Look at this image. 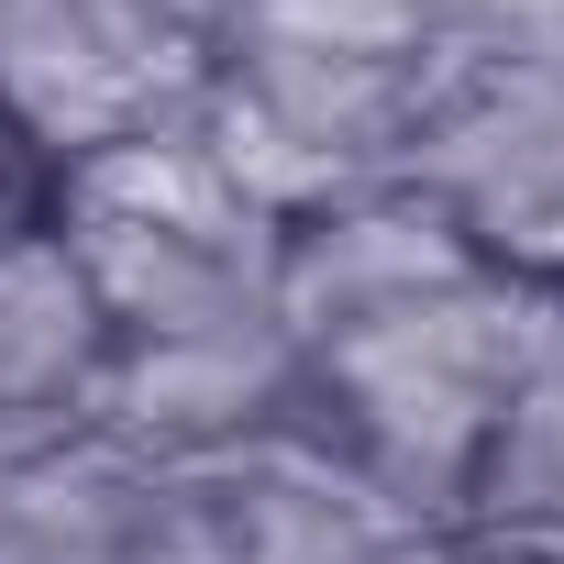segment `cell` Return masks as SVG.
I'll list each match as a JSON object with an SVG mask.
<instances>
[{
	"mask_svg": "<svg viewBox=\"0 0 564 564\" xmlns=\"http://www.w3.org/2000/svg\"><path fill=\"white\" fill-rule=\"evenodd\" d=\"M531 276H454V289L410 300V311H377L333 344H300L311 355V410L300 432L399 520V531H454L465 520V487H476V454L498 432V399H509V366H520V333H531Z\"/></svg>",
	"mask_w": 564,
	"mask_h": 564,
	"instance_id": "6da1fadb",
	"label": "cell"
},
{
	"mask_svg": "<svg viewBox=\"0 0 564 564\" xmlns=\"http://www.w3.org/2000/svg\"><path fill=\"white\" fill-rule=\"evenodd\" d=\"M276 221L243 199V177L199 144V122L122 133L100 155H67L56 177V243L111 311V344L265 322L276 311Z\"/></svg>",
	"mask_w": 564,
	"mask_h": 564,
	"instance_id": "7a4b0ae2",
	"label": "cell"
},
{
	"mask_svg": "<svg viewBox=\"0 0 564 564\" xmlns=\"http://www.w3.org/2000/svg\"><path fill=\"white\" fill-rule=\"evenodd\" d=\"M432 67H333V56H210L199 67V144L243 177V199H265L276 221H311L333 199H366L388 177H410L421 111H432Z\"/></svg>",
	"mask_w": 564,
	"mask_h": 564,
	"instance_id": "3957f363",
	"label": "cell"
},
{
	"mask_svg": "<svg viewBox=\"0 0 564 564\" xmlns=\"http://www.w3.org/2000/svg\"><path fill=\"white\" fill-rule=\"evenodd\" d=\"M410 188L498 276L564 289V78L553 67L443 56L421 144H410Z\"/></svg>",
	"mask_w": 564,
	"mask_h": 564,
	"instance_id": "277c9868",
	"label": "cell"
},
{
	"mask_svg": "<svg viewBox=\"0 0 564 564\" xmlns=\"http://www.w3.org/2000/svg\"><path fill=\"white\" fill-rule=\"evenodd\" d=\"M210 34L177 0H0V111L56 166L188 122Z\"/></svg>",
	"mask_w": 564,
	"mask_h": 564,
	"instance_id": "5b68a950",
	"label": "cell"
},
{
	"mask_svg": "<svg viewBox=\"0 0 564 564\" xmlns=\"http://www.w3.org/2000/svg\"><path fill=\"white\" fill-rule=\"evenodd\" d=\"M399 520L311 443H254L232 465H155L144 531L122 564H355Z\"/></svg>",
	"mask_w": 564,
	"mask_h": 564,
	"instance_id": "8992f818",
	"label": "cell"
},
{
	"mask_svg": "<svg viewBox=\"0 0 564 564\" xmlns=\"http://www.w3.org/2000/svg\"><path fill=\"white\" fill-rule=\"evenodd\" d=\"M300 410H311V355L276 311L122 344L100 388V432L133 443L144 465H232L254 443H289Z\"/></svg>",
	"mask_w": 564,
	"mask_h": 564,
	"instance_id": "52a82bcc",
	"label": "cell"
},
{
	"mask_svg": "<svg viewBox=\"0 0 564 564\" xmlns=\"http://www.w3.org/2000/svg\"><path fill=\"white\" fill-rule=\"evenodd\" d=\"M476 265L487 254L410 177H388L366 199H333V210L276 232V322H289L300 344H333V333H355L377 311H410V300L454 289V276H476Z\"/></svg>",
	"mask_w": 564,
	"mask_h": 564,
	"instance_id": "ba28073f",
	"label": "cell"
},
{
	"mask_svg": "<svg viewBox=\"0 0 564 564\" xmlns=\"http://www.w3.org/2000/svg\"><path fill=\"white\" fill-rule=\"evenodd\" d=\"M111 311L78 276V254L45 232L0 243V443H34V432H78L100 421L111 388Z\"/></svg>",
	"mask_w": 564,
	"mask_h": 564,
	"instance_id": "9c48e42d",
	"label": "cell"
},
{
	"mask_svg": "<svg viewBox=\"0 0 564 564\" xmlns=\"http://www.w3.org/2000/svg\"><path fill=\"white\" fill-rule=\"evenodd\" d=\"M155 465L100 421L0 443V564H122L144 531Z\"/></svg>",
	"mask_w": 564,
	"mask_h": 564,
	"instance_id": "30bf717a",
	"label": "cell"
},
{
	"mask_svg": "<svg viewBox=\"0 0 564 564\" xmlns=\"http://www.w3.org/2000/svg\"><path fill=\"white\" fill-rule=\"evenodd\" d=\"M454 531L564 542V289L531 300V333H520V366H509V399H498V432L476 454V487H465Z\"/></svg>",
	"mask_w": 564,
	"mask_h": 564,
	"instance_id": "8fae6325",
	"label": "cell"
},
{
	"mask_svg": "<svg viewBox=\"0 0 564 564\" xmlns=\"http://www.w3.org/2000/svg\"><path fill=\"white\" fill-rule=\"evenodd\" d=\"M210 56L421 67L443 56V23H432V0H210Z\"/></svg>",
	"mask_w": 564,
	"mask_h": 564,
	"instance_id": "7c38bea8",
	"label": "cell"
},
{
	"mask_svg": "<svg viewBox=\"0 0 564 564\" xmlns=\"http://www.w3.org/2000/svg\"><path fill=\"white\" fill-rule=\"evenodd\" d=\"M56 177H67V166H56V155H45V144L12 122V111H0V243L56 221Z\"/></svg>",
	"mask_w": 564,
	"mask_h": 564,
	"instance_id": "4fadbf2b",
	"label": "cell"
},
{
	"mask_svg": "<svg viewBox=\"0 0 564 564\" xmlns=\"http://www.w3.org/2000/svg\"><path fill=\"white\" fill-rule=\"evenodd\" d=\"M355 564H454V531H388V542H366Z\"/></svg>",
	"mask_w": 564,
	"mask_h": 564,
	"instance_id": "5bb4252c",
	"label": "cell"
}]
</instances>
